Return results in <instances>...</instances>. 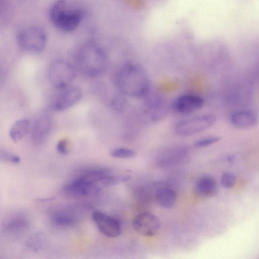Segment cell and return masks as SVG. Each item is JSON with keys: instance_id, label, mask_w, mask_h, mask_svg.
Instances as JSON below:
<instances>
[{"instance_id": "cell-1", "label": "cell", "mask_w": 259, "mask_h": 259, "mask_svg": "<svg viewBox=\"0 0 259 259\" xmlns=\"http://www.w3.org/2000/svg\"><path fill=\"white\" fill-rule=\"evenodd\" d=\"M54 25L64 32H71L80 24L84 12L81 7L69 0H58L54 3L49 12Z\"/></svg>"}, {"instance_id": "cell-2", "label": "cell", "mask_w": 259, "mask_h": 259, "mask_svg": "<svg viewBox=\"0 0 259 259\" xmlns=\"http://www.w3.org/2000/svg\"><path fill=\"white\" fill-rule=\"evenodd\" d=\"M78 70L85 75L94 77L101 74L107 65V57L104 51L94 43L82 45L75 56Z\"/></svg>"}, {"instance_id": "cell-3", "label": "cell", "mask_w": 259, "mask_h": 259, "mask_svg": "<svg viewBox=\"0 0 259 259\" xmlns=\"http://www.w3.org/2000/svg\"><path fill=\"white\" fill-rule=\"evenodd\" d=\"M116 84L122 93L141 97L148 90L149 83L146 74L137 65L128 64L124 65L118 71Z\"/></svg>"}, {"instance_id": "cell-4", "label": "cell", "mask_w": 259, "mask_h": 259, "mask_svg": "<svg viewBox=\"0 0 259 259\" xmlns=\"http://www.w3.org/2000/svg\"><path fill=\"white\" fill-rule=\"evenodd\" d=\"M17 41L23 50L31 53H39L46 46L47 36L45 30L40 27L28 26L19 31Z\"/></svg>"}, {"instance_id": "cell-5", "label": "cell", "mask_w": 259, "mask_h": 259, "mask_svg": "<svg viewBox=\"0 0 259 259\" xmlns=\"http://www.w3.org/2000/svg\"><path fill=\"white\" fill-rule=\"evenodd\" d=\"M48 75L50 82L55 87L63 89L68 87L73 81L75 71L72 66L67 61L57 60L50 64Z\"/></svg>"}, {"instance_id": "cell-6", "label": "cell", "mask_w": 259, "mask_h": 259, "mask_svg": "<svg viewBox=\"0 0 259 259\" xmlns=\"http://www.w3.org/2000/svg\"><path fill=\"white\" fill-rule=\"evenodd\" d=\"M215 121L216 118L213 115H197L178 122L175 131L180 136H189L209 128Z\"/></svg>"}, {"instance_id": "cell-7", "label": "cell", "mask_w": 259, "mask_h": 259, "mask_svg": "<svg viewBox=\"0 0 259 259\" xmlns=\"http://www.w3.org/2000/svg\"><path fill=\"white\" fill-rule=\"evenodd\" d=\"M102 189L98 184L89 182L75 176L64 186L62 191L68 197H81L98 193Z\"/></svg>"}, {"instance_id": "cell-8", "label": "cell", "mask_w": 259, "mask_h": 259, "mask_svg": "<svg viewBox=\"0 0 259 259\" xmlns=\"http://www.w3.org/2000/svg\"><path fill=\"white\" fill-rule=\"evenodd\" d=\"M55 96L50 103V108L56 111H62L73 106L81 98V90L76 87H67Z\"/></svg>"}, {"instance_id": "cell-9", "label": "cell", "mask_w": 259, "mask_h": 259, "mask_svg": "<svg viewBox=\"0 0 259 259\" xmlns=\"http://www.w3.org/2000/svg\"><path fill=\"white\" fill-rule=\"evenodd\" d=\"M52 125L50 115L47 112L40 113L32 126L31 139L32 143L37 146L43 144L50 135Z\"/></svg>"}, {"instance_id": "cell-10", "label": "cell", "mask_w": 259, "mask_h": 259, "mask_svg": "<svg viewBox=\"0 0 259 259\" xmlns=\"http://www.w3.org/2000/svg\"><path fill=\"white\" fill-rule=\"evenodd\" d=\"M134 229L145 236L155 235L160 228V222L156 216L149 212H144L135 216L132 221Z\"/></svg>"}, {"instance_id": "cell-11", "label": "cell", "mask_w": 259, "mask_h": 259, "mask_svg": "<svg viewBox=\"0 0 259 259\" xmlns=\"http://www.w3.org/2000/svg\"><path fill=\"white\" fill-rule=\"evenodd\" d=\"M92 218L99 230L105 236L115 238L120 235V225L113 218L102 212L94 211L92 212Z\"/></svg>"}, {"instance_id": "cell-12", "label": "cell", "mask_w": 259, "mask_h": 259, "mask_svg": "<svg viewBox=\"0 0 259 259\" xmlns=\"http://www.w3.org/2000/svg\"><path fill=\"white\" fill-rule=\"evenodd\" d=\"M204 105L201 97L193 94H186L179 96L174 103L176 111L182 114H189L200 109Z\"/></svg>"}, {"instance_id": "cell-13", "label": "cell", "mask_w": 259, "mask_h": 259, "mask_svg": "<svg viewBox=\"0 0 259 259\" xmlns=\"http://www.w3.org/2000/svg\"><path fill=\"white\" fill-rule=\"evenodd\" d=\"M257 115L251 111L241 110L232 113L230 122L236 127L246 129L254 126L257 122Z\"/></svg>"}, {"instance_id": "cell-14", "label": "cell", "mask_w": 259, "mask_h": 259, "mask_svg": "<svg viewBox=\"0 0 259 259\" xmlns=\"http://www.w3.org/2000/svg\"><path fill=\"white\" fill-rule=\"evenodd\" d=\"M195 190L197 194L201 197H212L216 194L217 191L215 181L211 177H203L197 182Z\"/></svg>"}, {"instance_id": "cell-15", "label": "cell", "mask_w": 259, "mask_h": 259, "mask_svg": "<svg viewBox=\"0 0 259 259\" xmlns=\"http://www.w3.org/2000/svg\"><path fill=\"white\" fill-rule=\"evenodd\" d=\"M156 200L160 206L165 208H171L175 205L176 194L169 188L160 187L156 191Z\"/></svg>"}, {"instance_id": "cell-16", "label": "cell", "mask_w": 259, "mask_h": 259, "mask_svg": "<svg viewBox=\"0 0 259 259\" xmlns=\"http://www.w3.org/2000/svg\"><path fill=\"white\" fill-rule=\"evenodd\" d=\"M28 223V220L25 216L17 214L9 218L4 223L3 228L5 231L14 233L26 229Z\"/></svg>"}, {"instance_id": "cell-17", "label": "cell", "mask_w": 259, "mask_h": 259, "mask_svg": "<svg viewBox=\"0 0 259 259\" xmlns=\"http://www.w3.org/2000/svg\"><path fill=\"white\" fill-rule=\"evenodd\" d=\"M76 217L66 210H60L52 215L51 221L54 225L60 227H71L76 222Z\"/></svg>"}, {"instance_id": "cell-18", "label": "cell", "mask_w": 259, "mask_h": 259, "mask_svg": "<svg viewBox=\"0 0 259 259\" xmlns=\"http://www.w3.org/2000/svg\"><path fill=\"white\" fill-rule=\"evenodd\" d=\"M30 122L26 119L16 121L9 131V136L12 141L16 142L22 139L28 132Z\"/></svg>"}, {"instance_id": "cell-19", "label": "cell", "mask_w": 259, "mask_h": 259, "mask_svg": "<svg viewBox=\"0 0 259 259\" xmlns=\"http://www.w3.org/2000/svg\"><path fill=\"white\" fill-rule=\"evenodd\" d=\"M47 237L44 233L37 232L33 234L27 240L26 247L34 252L41 250L46 245Z\"/></svg>"}, {"instance_id": "cell-20", "label": "cell", "mask_w": 259, "mask_h": 259, "mask_svg": "<svg viewBox=\"0 0 259 259\" xmlns=\"http://www.w3.org/2000/svg\"><path fill=\"white\" fill-rule=\"evenodd\" d=\"M130 176L128 175H110L101 183L102 188L118 184L128 181Z\"/></svg>"}, {"instance_id": "cell-21", "label": "cell", "mask_w": 259, "mask_h": 259, "mask_svg": "<svg viewBox=\"0 0 259 259\" xmlns=\"http://www.w3.org/2000/svg\"><path fill=\"white\" fill-rule=\"evenodd\" d=\"M136 155L135 151L125 148H116L110 152L112 157L118 158H131L135 157Z\"/></svg>"}, {"instance_id": "cell-22", "label": "cell", "mask_w": 259, "mask_h": 259, "mask_svg": "<svg viewBox=\"0 0 259 259\" xmlns=\"http://www.w3.org/2000/svg\"><path fill=\"white\" fill-rule=\"evenodd\" d=\"M220 138L217 136L206 137L196 141L194 146L196 148H203L217 143Z\"/></svg>"}, {"instance_id": "cell-23", "label": "cell", "mask_w": 259, "mask_h": 259, "mask_svg": "<svg viewBox=\"0 0 259 259\" xmlns=\"http://www.w3.org/2000/svg\"><path fill=\"white\" fill-rule=\"evenodd\" d=\"M235 176L230 172H225L221 178V183L222 186L226 188L232 187L235 183Z\"/></svg>"}, {"instance_id": "cell-24", "label": "cell", "mask_w": 259, "mask_h": 259, "mask_svg": "<svg viewBox=\"0 0 259 259\" xmlns=\"http://www.w3.org/2000/svg\"><path fill=\"white\" fill-rule=\"evenodd\" d=\"M0 157L2 160L15 164L19 163L21 161L19 156L5 150L1 151Z\"/></svg>"}, {"instance_id": "cell-25", "label": "cell", "mask_w": 259, "mask_h": 259, "mask_svg": "<svg viewBox=\"0 0 259 259\" xmlns=\"http://www.w3.org/2000/svg\"><path fill=\"white\" fill-rule=\"evenodd\" d=\"M56 149L59 153L63 155L67 154L69 151V144L68 140H60L57 144Z\"/></svg>"}, {"instance_id": "cell-26", "label": "cell", "mask_w": 259, "mask_h": 259, "mask_svg": "<svg viewBox=\"0 0 259 259\" xmlns=\"http://www.w3.org/2000/svg\"><path fill=\"white\" fill-rule=\"evenodd\" d=\"M55 198V197H49V198H40V199L39 198L38 199H36L35 201L37 202H47V201L53 200Z\"/></svg>"}]
</instances>
